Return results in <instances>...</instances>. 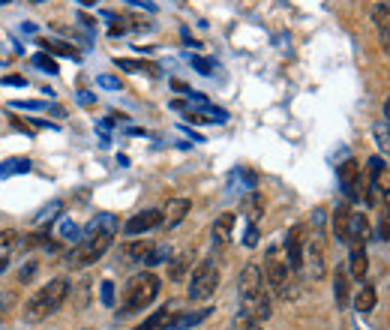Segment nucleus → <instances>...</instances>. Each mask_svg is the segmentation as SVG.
<instances>
[{
	"mask_svg": "<svg viewBox=\"0 0 390 330\" xmlns=\"http://www.w3.org/2000/svg\"><path fill=\"white\" fill-rule=\"evenodd\" d=\"M349 228H351V207L349 205H339L334 210V237L339 243H349Z\"/></svg>",
	"mask_w": 390,
	"mask_h": 330,
	"instance_id": "4468645a",
	"label": "nucleus"
},
{
	"mask_svg": "<svg viewBox=\"0 0 390 330\" xmlns=\"http://www.w3.org/2000/svg\"><path fill=\"white\" fill-rule=\"evenodd\" d=\"M210 315V309H195V312H178V319L171 321V330H190V327H195V324H201Z\"/></svg>",
	"mask_w": 390,
	"mask_h": 330,
	"instance_id": "a211bd4d",
	"label": "nucleus"
},
{
	"mask_svg": "<svg viewBox=\"0 0 390 330\" xmlns=\"http://www.w3.org/2000/svg\"><path fill=\"white\" fill-rule=\"evenodd\" d=\"M78 4H84V6H93V4H96V0H78Z\"/></svg>",
	"mask_w": 390,
	"mask_h": 330,
	"instance_id": "c03bdc74",
	"label": "nucleus"
},
{
	"mask_svg": "<svg viewBox=\"0 0 390 330\" xmlns=\"http://www.w3.org/2000/svg\"><path fill=\"white\" fill-rule=\"evenodd\" d=\"M303 267H307L309 279H324V237H307Z\"/></svg>",
	"mask_w": 390,
	"mask_h": 330,
	"instance_id": "1a4fd4ad",
	"label": "nucleus"
},
{
	"mask_svg": "<svg viewBox=\"0 0 390 330\" xmlns=\"http://www.w3.org/2000/svg\"><path fill=\"white\" fill-rule=\"evenodd\" d=\"M96 81H99V88H106V91H120L123 88L120 78H114V76H99Z\"/></svg>",
	"mask_w": 390,
	"mask_h": 330,
	"instance_id": "72a5a7b5",
	"label": "nucleus"
},
{
	"mask_svg": "<svg viewBox=\"0 0 390 330\" xmlns=\"http://www.w3.org/2000/svg\"><path fill=\"white\" fill-rule=\"evenodd\" d=\"M156 225H163V210H141V213H135V217L123 225V232L129 237H138L144 232H153Z\"/></svg>",
	"mask_w": 390,
	"mask_h": 330,
	"instance_id": "9d476101",
	"label": "nucleus"
},
{
	"mask_svg": "<svg viewBox=\"0 0 390 330\" xmlns=\"http://www.w3.org/2000/svg\"><path fill=\"white\" fill-rule=\"evenodd\" d=\"M4 84H16V88H24L27 81H24L21 76H6V78H4Z\"/></svg>",
	"mask_w": 390,
	"mask_h": 330,
	"instance_id": "a19ab883",
	"label": "nucleus"
},
{
	"mask_svg": "<svg viewBox=\"0 0 390 330\" xmlns=\"http://www.w3.org/2000/svg\"><path fill=\"white\" fill-rule=\"evenodd\" d=\"M240 309L243 319L250 321H267L273 315V304H270V292L265 282V270L258 264H247L240 270Z\"/></svg>",
	"mask_w": 390,
	"mask_h": 330,
	"instance_id": "f257e3e1",
	"label": "nucleus"
},
{
	"mask_svg": "<svg viewBox=\"0 0 390 330\" xmlns=\"http://www.w3.org/2000/svg\"><path fill=\"white\" fill-rule=\"evenodd\" d=\"M39 46H46V51L51 54H61V57H69V61H78V51L69 46V42H51V39H42Z\"/></svg>",
	"mask_w": 390,
	"mask_h": 330,
	"instance_id": "393cba45",
	"label": "nucleus"
},
{
	"mask_svg": "<svg viewBox=\"0 0 390 330\" xmlns=\"http://www.w3.org/2000/svg\"><path fill=\"white\" fill-rule=\"evenodd\" d=\"M168 258H171L168 247H153L150 258H148V262H144V264H148V267H156V264H165V262H168Z\"/></svg>",
	"mask_w": 390,
	"mask_h": 330,
	"instance_id": "7c9ffc66",
	"label": "nucleus"
},
{
	"mask_svg": "<svg viewBox=\"0 0 390 330\" xmlns=\"http://www.w3.org/2000/svg\"><path fill=\"white\" fill-rule=\"evenodd\" d=\"M163 282L156 274H150V270H144V274H135L133 279H129L123 285V294H120V312L129 315V312H138L144 306H150L156 294H160Z\"/></svg>",
	"mask_w": 390,
	"mask_h": 330,
	"instance_id": "7ed1b4c3",
	"label": "nucleus"
},
{
	"mask_svg": "<svg viewBox=\"0 0 390 330\" xmlns=\"http://www.w3.org/2000/svg\"><path fill=\"white\" fill-rule=\"evenodd\" d=\"M334 289H337V306H339V309H349L351 285H349V270H345V267H337V274H334Z\"/></svg>",
	"mask_w": 390,
	"mask_h": 330,
	"instance_id": "dca6fc26",
	"label": "nucleus"
},
{
	"mask_svg": "<svg viewBox=\"0 0 390 330\" xmlns=\"http://www.w3.org/2000/svg\"><path fill=\"white\" fill-rule=\"evenodd\" d=\"M4 4H9V0H0V6H4Z\"/></svg>",
	"mask_w": 390,
	"mask_h": 330,
	"instance_id": "49530a36",
	"label": "nucleus"
},
{
	"mask_svg": "<svg viewBox=\"0 0 390 330\" xmlns=\"http://www.w3.org/2000/svg\"><path fill=\"white\" fill-rule=\"evenodd\" d=\"M66 297H69V279H66V277H54L51 282H46V285H42V289L24 304V321H27V324L46 321L48 315H54L57 309L63 306Z\"/></svg>",
	"mask_w": 390,
	"mask_h": 330,
	"instance_id": "f03ea898",
	"label": "nucleus"
},
{
	"mask_svg": "<svg viewBox=\"0 0 390 330\" xmlns=\"http://www.w3.org/2000/svg\"><path fill=\"white\" fill-rule=\"evenodd\" d=\"M178 312H180L178 304H165L163 309H156L150 319H144L135 330H171V321L178 319Z\"/></svg>",
	"mask_w": 390,
	"mask_h": 330,
	"instance_id": "9b49d317",
	"label": "nucleus"
},
{
	"mask_svg": "<svg viewBox=\"0 0 390 330\" xmlns=\"http://www.w3.org/2000/svg\"><path fill=\"white\" fill-rule=\"evenodd\" d=\"M190 262H193V255L190 252H183L178 258H171V279H183V274L190 270Z\"/></svg>",
	"mask_w": 390,
	"mask_h": 330,
	"instance_id": "cd10ccee",
	"label": "nucleus"
},
{
	"mask_svg": "<svg viewBox=\"0 0 390 330\" xmlns=\"http://www.w3.org/2000/svg\"><path fill=\"white\" fill-rule=\"evenodd\" d=\"M372 135H375V145H379V150L390 156V123L379 120V123L372 126Z\"/></svg>",
	"mask_w": 390,
	"mask_h": 330,
	"instance_id": "5701e85b",
	"label": "nucleus"
},
{
	"mask_svg": "<svg viewBox=\"0 0 390 330\" xmlns=\"http://www.w3.org/2000/svg\"><path fill=\"white\" fill-rule=\"evenodd\" d=\"M34 168V163L27 160V156H16V160H6L0 165V180L9 177V175H27V171Z\"/></svg>",
	"mask_w": 390,
	"mask_h": 330,
	"instance_id": "6ab92c4d",
	"label": "nucleus"
},
{
	"mask_svg": "<svg viewBox=\"0 0 390 330\" xmlns=\"http://www.w3.org/2000/svg\"><path fill=\"white\" fill-rule=\"evenodd\" d=\"M51 103H39V99H16L9 108H21V111H48Z\"/></svg>",
	"mask_w": 390,
	"mask_h": 330,
	"instance_id": "c85d7f7f",
	"label": "nucleus"
},
{
	"mask_svg": "<svg viewBox=\"0 0 390 330\" xmlns=\"http://www.w3.org/2000/svg\"><path fill=\"white\" fill-rule=\"evenodd\" d=\"M375 300H379V292H375V285H364V289L357 292V297H354V309L357 312H369V309H375Z\"/></svg>",
	"mask_w": 390,
	"mask_h": 330,
	"instance_id": "aec40b11",
	"label": "nucleus"
},
{
	"mask_svg": "<svg viewBox=\"0 0 390 330\" xmlns=\"http://www.w3.org/2000/svg\"><path fill=\"white\" fill-rule=\"evenodd\" d=\"M387 220H390V217H387Z\"/></svg>",
	"mask_w": 390,
	"mask_h": 330,
	"instance_id": "de8ad7c7",
	"label": "nucleus"
},
{
	"mask_svg": "<svg viewBox=\"0 0 390 330\" xmlns=\"http://www.w3.org/2000/svg\"><path fill=\"white\" fill-rule=\"evenodd\" d=\"M91 232H108V234H114L118 232V217L114 213H99V217L84 228V234H91Z\"/></svg>",
	"mask_w": 390,
	"mask_h": 330,
	"instance_id": "4be33fe9",
	"label": "nucleus"
},
{
	"mask_svg": "<svg viewBox=\"0 0 390 330\" xmlns=\"http://www.w3.org/2000/svg\"><path fill=\"white\" fill-rule=\"evenodd\" d=\"M231 232H235V213H222V217L213 222V243L216 247H225L231 240Z\"/></svg>",
	"mask_w": 390,
	"mask_h": 330,
	"instance_id": "2eb2a0df",
	"label": "nucleus"
},
{
	"mask_svg": "<svg viewBox=\"0 0 390 330\" xmlns=\"http://www.w3.org/2000/svg\"><path fill=\"white\" fill-rule=\"evenodd\" d=\"M216 289H220V267H216V262H201L190 279L186 294H190V300H207Z\"/></svg>",
	"mask_w": 390,
	"mask_h": 330,
	"instance_id": "423d86ee",
	"label": "nucleus"
},
{
	"mask_svg": "<svg viewBox=\"0 0 390 330\" xmlns=\"http://www.w3.org/2000/svg\"><path fill=\"white\" fill-rule=\"evenodd\" d=\"M384 118H387V123H390V99L384 103Z\"/></svg>",
	"mask_w": 390,
	"mask_h": 330,
	"instance_id": "37998d69",
	"label": "nucleus"
},
{
	"mask_svg": "<svg viewBox=\"0 0 390 330\" xmlns=\"http://www.w3.org/2000/svg\"><path fill=\"white\" fill-rule=\"evenodd\" d=\"M193 66L198 69L201 76H210L213 73V61H205V57H193Z\"/></svg>",
	"mask_w": 390,
	"mask_h": 330,
	"instance_id": "f704fd0d",
	"label": "nucleus"
},
{
	"mask_svg": "<svg viewBox=\"0 0 390 330\" xmlns=\"http://www.w3.org/2000/svg\"><path fill=\"white\" fill-rule=\"evenodd\" d=\"M16 306V294L12 292H0V321H6V315Z\"/></svg>",
	"mask_w": 390,
	"mask_h": 330,
	"instance_id": "2f4dec72",
	"label": "nucleus"
},
{
	"mask_svg": "<svg viewBox=\"0 0 390 330\" xmlns=\"http://www.w3.org/2000/svg\"><path fill=\"white\" fill-rule=\"evenodd\" d=\"M111 240H114V234H108V232H91V234H84V237L76 243V247L69 249L66 264H69L72 270L88 267V264H96L99 258H103V255L108 252Z\"/></svg>",
	"mask_w": 390,
	"mask_h": 330,
	"instance_id": "20e7f679",
	"label": "nucleus"
},
{
	"mask_svg": "<svg viewBox=\"0 0 390 330\" xmlns=\"http://www.w3.org/2000/svg\"><path fill=\"white\" fill-rule=\"evenodd\" d=\"M240 330H262V327H258V321H250V319H243V315H240V324H237Z\"/></svg>",
	"mask_w": 390,
	"mask_h": 330,
	"instance_id": "ea45409f",
	"label": "nucleus"
},
{
	"mask_svg": "<svg viewBox=\"0 0 390 330\" xmlns=\"http://www.w3.org/2000/svg\"><path fill=\"white\" fill-rule=\"evenodd\" d=\"M243 243H247L250 249H252L255 243H258V228H255V225H250V228H247V237H243Z\"/></svg>",
	"mask_w": 390,
	"mask_h": 330,
	"instance_id": "4c0bfd02",
	"label": "nucleus"
},
{
	"mask_svg": "<svg viewBox=\"0 0 390 330\" xmlns=\"http://www.w3.org/2000/svg\"><path fill=\"white\" fill-rule=\"evenodd\" d=\"M190 210H193V202H190V198H171V202L165 205V210H163V225H168V228L180 225Z\"/></svg>",
	"mask_w": 390,
	"mask_h": 330,
	"instance_id": "f8f14e48",
	"label": "nucleus"
},
{
	"mask_svg": "<svg viewBox=\"0 0 390 330\" xmlns=\"http://www.w3.org/2000/svg\"><path fill=\"white\" fill-rule=\"evenodd\" d=\"M153 247H156V243H148V240H141V243H129V247H126V255L133 258V262H141V264H144V262L150 258Z\"/></svg>",
	"mask_w": 390,
	"mask_h": 330,
	"instance_id": "b1692460",
	"label": "nucleus"
},
{
	"mask_svg": "<svg viewBox=\"0 0 390 330\" xmlns=\"http://www.w3.org/2000/svg\"><path fill=\"white\" fill-rule=\"evenodd\" d=\"M78 103H81V105H93V103H96V96L88 93V91H81V93H78Z\"/></svg>",
	"mask_w": 390,
	"mask_h": 330,
	"instance_id": "58836bf2",
	"label": "nucleus"
},
{
	"mask_svg": "<svg viewBox=\"0 0 390 330\" xmlns=\"http://www.w3.org/2000/svg\"><path fill=\"white\" fill-rule=\"evenodd\" d=\"M372 21L379 24L381 36L390 42V9H387V6H375V9H372Z\"/></svg>",
	"mask_w": 390,
	"mask_h": 330,
	"instance_id": "a878e982",
	"label": "nucleus"
},
{
	"mask_svg": "<svg viewBox=\"0 0 390 330\" xmlns=\"http://www.w3.org/2000/svg\"><path fill=\"white\" fill-rule=\"evenodd\" d=\"M99 297H103L106 306H111V304H114V282L106 279V282H103V292H99Z\"/></svg>",
	"mask_w": 390,
	"mask_h": 330,
	"instance_id": "c9c22d12",
	"label": "nucleus"
},
{
	"mask_svg": "<svg viewBox=\"0 0 390 330\" xmlns=\"http://www.w3.org/2000/svg\"><path fill=\"white\" fill-rule=\"evenodd\" d=\"M31 4H46V0H31Z\"/></svg>",
	"mask_w": 390,
	"mask_h": 330,
	"instance_id": "a18cd8bd",
	"label": "nucleus"
},
{
	"mask_svg": "<svg viewBox=\"0 0 390 330\" xmlns=\"http://www.w3.org/2000/svg\"><path fill=\"white\" fill-rule=\"evenodd\" d=\"M265 282L270 285V292L282 297V300H294L297 297V285H294V270L288 267L285 258L277 255V249L267 252L265 262Z\"/></svg>",
	"mask_w": 390,
	"mask_h": 330,
	"instance_id": "39448f33",
	"label": "nucleus"
},
{
	"mask_svg": "<svg viewBox=\"0 0 390 330\" xmlns=\"http://www.w3.org/2000/svg\"><path fill=\"white\" fill-rule=\"evenodd\" d=\"M375 240H390V220H381L379 222V232H375Z\"/></svg>",
	"mask_w": 390,
	"mask_h": 330,
	"instance_id": "e433bc0d",
	"label": "nucleus"
},
{
	"mask_svg": "<svg viewBox=\"0 0 390 330\" xmlns=\"http://www.w3.org/2000/svg\"><path fill=\"white\" fill-rule=\"evenodd\" d=\"M114 63H118L120 69H126V73H148V76L160 73V66H153V63H148V61H133V57H118Z\"/></svg>",
	"mask_w": 390,
	"mask_h": 330,
	"instance_id": "412c9836",
	"label": "nucleus"
},
{
	"mask_svg": "<svg viewBox=\"0 0 390 330\" xmlns=\"http://www.w3.org/2000/svg\"><path fill=\"white\" fill-rule=\"evenodd\" d=\"M349 270L354 279H364L369 270V258H366V247H351V258H349Z\"/></svg>",
	"mask_w": 390,
	"mask_h": 330,
	"instance_id": "f3484780",
	"label": "nucleus"
},
{
	"mask_svg": "<svg viewBox=\"0 0 390 330\" xmlns=\"http://www.w3.org/2000/svg\"><path fill=\"white\" fill-rule=\"evenodd\" d=\"M34 66H39L46 76H57V73H61V66H57V61H54L51 54H46V51L34 54Z\"/></svg>",
	"mask_w": 390,
	"mask_h": 330,
	"instance_id": "bb28decb",
	"label": "nucleus"
},
{
	"mask_svg": "<svg viewBox=\"0 0 390 330\" xmlns=\"http://www.w3.org/2000/svg\"><path fill=\"white\" fill-rule=\"evenodd\" d=\"M36 270H39V264H36V262H24V264H21V270H19V279L27 285V282H31V279L36 277Z\"/></svg>",
	"mask_w": 390,
	"mask_h": 330,
	"instance_id": "473e14b6",
	"label": "nucleus"
},
{
	"mask_svg": "<svg viewBox=\"0 0 390 330\" xmlns=\"http://www.w3.org/2000/svg\"><path fill=\"white\" fill-rule=\"evenodd\" d=\"M57 232H61V237H63V240H81L78 225H76V222H69V220H63L61 225H57Z\"/></svg>",
	"mask_w": 390,
	"mask_h": 330,
	"instance_id": "c756f323",
	"label": "nucleus"
},
{
	"mask_svg": "<svg viewBox=\"0 0 390 330\" xmlns=\"http://www.w3.org/2000/svg\"><path fill=\"white\" fill-rule=\"evenodd\" d=\"M369 240V220L364 213H351V228H349V243L351 247H366Z\"/></svg>",
	"mask_w": 390,
	"mask_h": 330,
	"instance_id": "ddd939ff",
	"label": "nucleus"
},
{
	"mask_svg": "<svg viewBox=\"0 0 390 330\" xmlns=\"http://www.w3.org/2000/svg\"><path fill=\"white\" fill-rule=\"evenodd\" d=\"M337 175H339V186H342V192L351 198V202H360L364 198V177H360V165L354 160H345L339 168H337Z\"/></svg>",
	"mask_w": 390,
	"mask_h": 330,
	"instance_id": "6e6552de",
	"label": "nucleus"
},
{
	"mask_svg": "<svg viewBox=\"0 0 390 330\" xmlns=\"http://www.w3.org/2000/svg\"><path fill=\"white\" fill-rule=\"evenodd\" d=\"M303 249H307V225L297 222L288 228V234H285V262L294 274L303 270Z\"/></svg>",
	"mask_w": 390,
	"mask_h": 330,
	"instance_id": "0eeeda50",
	"label": "nucleus"
},
{
	"mask_svg": "<svg viewBox=\"0 0 390 330\" xmlns=\"http://www.w3.org/2000/svg\"><path fill=\"white\" fill-rule=\"evenodd\" d=\"M6 267H9V255H0V274H4Z\"/></svg>",
	"mask_w": 390,
	"mask_h": 330,
	"instance_id": "79ce46f5",
	"label": "nucleus"
}]
</instances>
